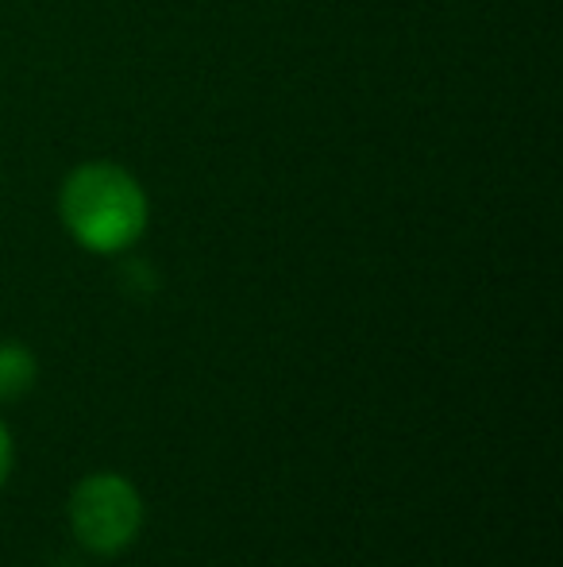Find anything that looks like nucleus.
<instances>
[{"instance_id":"1","label":"nucleus","mask_w":563,"mask_h":567,"mask_svg":"<svg viewBox=\"0 0 563 567\" xmlns=\"http://www.w3.org/2000/svg\"><path fill=\"white\" fill-rule=\"evenodd\" d=\"M59 217L85 251L116 255L147 228V194L124 166L82 163L62 182Z\"/></svg>"},{"instance_id":"2","label":"nucleus","mask_w":563,"mask_h":567,"mask_svg":"<svg viewBox=\"0 0 563 567\" xmlns=\"http://www.w3.org/2000/svg\"><path fill=\"white\" fill-rule=\"evenodd\" d=\"M70 525L90 553L116 556L139 537L143 498L124 475L101 471V475L82 478L77 491L70 494Z\"/></svg>"},{"instance_id":"3","label":"nucleus","mask_w":563,"mask_h":567,"mask_svg":"<svg viewBox=\"0 0 563 567\" xmlns=\"http://www.w3.org/2000/svg\"><path fill=\"white\" fill-rule=\"evenodd\" d=\"M35 355L23 343H0V402H15L35 382Z\"/></svg>"},{"instance_id":"4","label":"nucleus","mask_w":563,"mask_h":567,"mask_svg":"<svg viewBox=\"0 0 563 567\" xmlns=\"http://www.w3.org/2000/svg\"><path fill=\"white\" fill-rule=\"evenodd\" d=\"M8 475H12V433H8V425L0 421V486L8 483Z\"/></svg>"}]
</instances>
